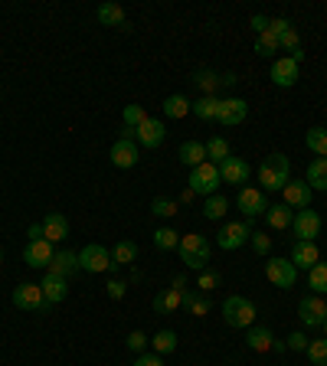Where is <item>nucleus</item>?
<instances>
[{
    "label": "nucleus",
    "instance_id": "nucleus-19",
    "mask_svg": "<svg viewBox=\"0 0 327 366\" xmlns=\"http://www.w3.org/2000/svg\"><path fill=\"white\" fill-rule=\"evenodd\" d=\"M311 187L304 183V180H288L285 183V190H282V196H285V206H295V209H308L311 206Z\"/></svg>",
    "mask_w": 327,
    "mask_h": 366
},
{
    "label": "nucleus",
    "instance_id": "nucleus-7",
    "mask_svg": "<svg viewBox=\"0 0 327 366\" xmlns=\"http://www.w3.org/2000/svg\"><path fill=\"white\" fill-rule=\"evenodd\" d=\"M14 304L20 311H33V314H43V311H49V304H46V298H43V288H40V285H33V281L16 285V288H14Z\"/></svg>",
    "mask_w": 327,
    "mask_h": 366
},
{
    "label": "nucleus",
    "instance_id": "nucleus-48",
    "mask_svg": "<svg viewBox=\"0 0 327 366\" xmlns=\"http://www.w3.org/2000/svg\"><path fill=\"white\" fill-rule=\"evenodd\" d=\"M278 46H282L285 53H295L298 46H301V43H298V29L291 27L288 33H282V36H278Z\"/></svg>",
    "mask_w": 327,
    "mask_h": 366
},
{
    "label": "nucleus",
    "instance_id": "nucleus-46",
    "mask_svg": "<svg viewBox=\"0 0 327 366\" xmlns=\"http://www.w3.org/2000/svg\"><path fill=\"white\" fill-rule=\"evenodd\" d=\"M125 343H128V350H131V353H138V356H141V350L148 347V337H144V330H131Z\"/></svg>",
    "mask_w": 327,
    "mask_h": 366
},
{
    "label": "nucleus",
    "instance_id": "nucleus-52",
    "mask_svg": "<svg viewBox=\"0 0 327 366\" xmlns=\"http://www.w3.org/2000/svg\"><path fill=\"white\" fill-rule=\"evenodd\" d=\"M249 27L255 29V33H259V36H262V33H268V16H262V14H255L252 20H249Z\"/></svg>",
    "mask_w": 327,
    "mask_h": 366
},
{
    "label": "nucleus",
    "instance_id": "nucleus-53",
    "mask_svg": "<svg viewBox=\"0 0 327 366\" xmlns=\"http://www.w3.org/2000/svg\"><path fill=\"white\" fill-rule=\"evenodd\" d=\"M27 235H30V242H36V239H43V222H30V229H27Z\"/></svg>",
    "mask_w": 327,
    "mask_h": 366
},
{
    "label": "nucleus",
    "instance_id": "nucleus-24",
    "mask_svg": "<svg viewBox=\"0 0 327 366\" xmlns=\"http://www.w3.org/2000/svg\"><path fill=\"white\" fill-rule=\"evenodd\" d=\"M246 347L255 353H268L272 347H275V334L268 330V327H249V334H246Z\"/></svg>",
    "mask_w": 327,
    "mask_h": 366
},
{
    "label": "nucleus",
    "instance_id": "nucleus-6",
    "mask_svg": "<svg viewBox=\"0 0 327 366\" xmlns=\"http://www.w3.org/2000/svg\"><path fill=\"white\" fill-rule=\"evenodd\" d=\"M220 183H223V177H220V167H216V164L207 161V164H200V167H194V170H190V190H194V193L213 196Z\"/></svg>",
    "mask_w": 327,
    "mask_h": 366
},
{
    "label": "nucleus",
    "instance_id": "nucleus-51",
    "mask_svg": "<svg viewBox=\"0 0 327 366\" xmlns=\"http://www.w3.org/2000/svg\"><path fill=\"white\" fill-rule=\"evenodd\" d=\"M134 366H164V356L161 353H141V356L134 360Z\"/></svg>",
    "mask_w": 327,
    "mask_h": 366
},
{
    "label": "nucleus",
    "instance_id": "nucleus-1",
    "mask_svg": "<svg viewBox=\"0 0 327 366\" xmlns=\"http://www.w3.org/2000/svg\"><path fill=\"white\" fill-rule=\"evenodd\" d=\"M288 180H291V161L285 154H268L265 161L259 164V183H262V190L278 193L285 190Z\"/></svg>",
    "mask_w": 327,
    "mask_h": 366
},
{
    "label": "nucleus",
    "instance_id": "nucleus-27",
    "mask_svg": "<svg viewBox=\"0 0 327 366\" xmlns=\"http://www.w3.org/2000/svg\"><path fill=\"white\" fill-rule=\"evenodd\" d=\"M190 108H194V102H190L187 95H167V99H164V118L180 121V118L190 115Z\"/></svg>",
    "mask_w": 327,
    "mask_h": 366
},
{
    "label": "nucleus",
    "instance_id": "nucleus-22",
    "mask_svg": "<svg viewBox=\"0 0 327 366\" xmlns=\"http://www.w3.org/2000/svg\"><path fill=\"white\" fill-rule=\"evenodd\" d=\"M288 262L295 265V268H308V272H311L314 265L321 262V249H317L314 242H295V246H291V259H288Z\"/></svg>",
    "mask_w": 327,
    "mask_h": 366
},
{
    "label": "nucleus",
    "instance_id": "nucleus-38",
    "mask_svg": "<svg viewBox=\"0 0 327 366\" xmlns=\"http://www.w3.org/2000/svg\"><path fill=\"white\" fill-rule=\"evenodd\" d=\"M151 213H154V216H161V220H174V216L180 213V203L177 200H167V196H154Z\"/></svg>",
    "mask_w": 327,
    "mask_h": 366
},
{
    "label": "nucleus",
    "instance_id": "nucleus-56",
    "mask_svg": "<svg viewBox=\"0 0 327 366\" xmlns=\"http://www.w3.org/2000/svg\"><path fill=\"white\" fill-rule=\"evenodd\" d=\"M170 288H177V291H187V278H183V275H177V278H174V285H170Z\"/></svg>",
    "mask_w": 327,
    "mask_h": 366
},
{
    "label": "nucleus",
    "instance_id": "nucleus-25",
    "mask_svg": "<svg viewBox=\"0 0 327 366\" xmlns=\"http://www.w3.org/2000/svg\"><path fill=\"white\" fill-rule=\"evenodd\" d=\"M180 164H187L190 170L194 167H200V164H207V144H200V141H183L177 151Z\"/></svg>",
    "mask_w": 327,
    "mask_h": 366
},
{
    "label": "nucleus",
    "instance_id": "nucleus-43",
    "mask_svg": "<svg viewBox=\"0 0 327 366\" xmlns=\"http://www.w3.org/2000/svg\"><path fill=\"white\" fill-rule=\"evenodd\" d=\"M121 118H125V125H128V128H141V125L148 121V112H144V105H125Z\"/></svg>",
    "mask_w": 327,
    "mask_h": 366
},
{
    "label": "nucleus",
    "instance_id": "nucleus-42",
    "mask_svg": "<svg viewBox=\"0 0 327 366\" xmlns=\"http://www.w3.org/2000/svg\"><path fill=\"white\" fill-rule=\"evenodd\" d=\"M282 46H278V36L275 33H262V36H255V53L259 56H275Z\"/></svg>",
    "mask_w": 327,
    "mask_h": 366
},
{
    "label": "nucleus",
    "instance_id": "nucleus-8",
    "mask_svg": "<svg viewBox=\"0 0 327 366\" xmlns=\"http://www.w3.org/2000/svg\"><path fill=\"white\" fill-rule=\"evenodd\" d=\"M252 235V229H249V222H242V220H236V222H226L223 229L216 233V246L220 249H226V252H233V249H239L246 239Z\"/></svg>",
    "mask_w": 327,
    "mask_h": 366
},
{
    "label": "nucleus",
    "instance_id": "nucleus-26",
    "mask_svg": "<svg viewBox=\"0 0 327 366\" xmlns=\"http://www.w3.org/2000/svg\"><path fill=\"white\" fill-rule=\"evenodd\" d=\"M304 183H308L311 190L327 193V157H314V161L308 164V174H304Z\"/></svg>",
    "mask_w": 327,
    "mask_h": 366
},
{
    "label": "nucleus",
    "instance_id": "nucleus-5",
    "mask_svg": "<svg viewBox=\"0 0 327 366\" xmlns=\"http://www.w3.org/2000/svg\"><path fill=\"white\" fill-rule=\"evenodd\" d=\"M239 209H242V216L246 220H255V216H265V209L272 203H268V196L262 187H239V196H236Z\"/></svg>",
    "mask_w": 327,
    "mask_h": 366
},
{
    "label": "nucleus",
    "instance_id": "nucleus-41",
    "mask_svg": "<svg viewBox=\"0 0 327 366\" xmlns=\"http://www.w3.org/2000/svg\"><path fill=\"white\" fill-rule=\"evenodd\" d=\"M220 285H223V275H220V272H209V268H203V272H200V278H196V291L209 294L213 288H220Z\"/></svg>",
    "mask_w": 327,
    "mask_h": 366
},
{
    "label": "nucleus",
    "instance_id": "nucleus-54",
    "mask_svg": "<svg viewBox=\"0 0 327 366\" xmlns=\"http://www.w3.org/2000/svg\"><path fill=\"white\" fill-rule=\"evenodd\" d=\"M236 82H239V75H236V73H223V75H220V86H226V88H233Z\"/></svg>",
    "mask_w": 327,
    "mask_h": 366
},
{
    "label": "nucleus",
    "instance_id": "nucleus-31",
    "mask_svg": "<svg viewBox=\"0 0 327 366\" xmlns=\"http://www.w3.org/2000/svg\"><path fill=\"white\" fill-rule=\"evenodd\" d=\"M183 308L190 311L194 317H207L209 308H213V301H209L207 294H200V291H183Z\"/></svg>",
    "mask_w": 327,
    "mask_h": 366
},
{
    "label": "nucleus",
    "instance_id": "nucleus-10",
    "mask_svg": "<svg viewBox=\"0 0 327 366\" xmlns=\"http://www.w3.org/2000/svg\"><path fill=\"white\" fill-rule=\"evenodd\" d=\"M291 226H295L298 242H314V239L321 235V216H317L314 209H298Z\"/></svg>",
    "mask_w": 327,
    "mask_h": 366
},
{
    "label": "nucleus",
    "instance_id": "nucleus-18",
    "mask_svg": "<svg viewBox=\"0 0 327 366\" xmlns=\"http://www.w3.org/2000/svg\"><path fill=\"white\" fill-rule=\"evenodd\" d=\"M112 167H118V170H131L138 167V144L134 141H115L112 144Z\"/></svg>",
    "mask_w": 327,
    "mask_h": 366
},
{
    "label": "nucleus",
    "instance_id": "nucleus-28",
    "mask_svg": "<svg viewBox=\"0 0 327 366\" xmlns=\"http://www.w3.org/2000/svg\"><path fill=\"white\" fill-rule=\"evenodd\" d=\"M95 16H99V23H102V27H128V20H125V7H118V3H102V7L95 10Z\"/></svg>",
    "mask_w": 327,
    "mask_h": 366
},
{
    "label": "nucleus",
    "instance_id": "nucleus-20",
    "mask_svg": "<svg viewBox=\"0 0 327 366\" xmlns=\"http://www.w3.org/2000/svg\"><path fill=\"white\" fill-rule=\"evenodd\" d=\"M43 239L46 242H62V239H69V220L62 216V213H46L43 216Z\"/></svg>",
    "mask_w": 327,
    "mask_h": 366
},
{
    "label": "nucleus",
    "instance_id": "nucleus-58",
    "mask_svg": "<svg viewBox=\"0 0 327 366\" xmlns=\"http://www.w3.org/2000/svg\"><path fill=\"white\" fill-rule=\"evenodd\" d=\"M321 330H324V337H327V317H324V321H321Z\"/></svg>",
    "mask_w": 327,
    "mask_h": 366
},
{
    "label": "nucleus",
    "instance_id": "nucleus-45",
    "mask_svg": "<svg viewBox=\"0 0 327 366\" xmlns=\"http://www.w3.org/2000/svg\"><path fill=\"white\" fill-rule=\"evenodd\" d=\"M105 291H108V298H112V301H121V298L128 294V281L112 278V281H108V285H105Z\"/></svg>",
    "mask_w": 327,
    "mask_h": 366
},
{
    "label": "nucleus",
    "instance_id": "nucleus-47",
    "mask_svg": "<svg viewBox=\"0 0 327 366\" xmlns=\"http://www.w3.org/2000/svg\"><path fill=\"white\" fill-rule=\"evenodd\" d=\"M249 239H252L255 255H268V249H272V239H268V233H252Z\"/></svg>",
    "mask_w": 327,
    "mask_h": 366
},
{
    "label": "nucleus",
    "instance_id": "nucleus-12",
    "mask_svg": "<svg viewBox=\"0 0 327 366\" xmlns=\"http://www.w3.org/2000/svg\"><path fill=\"white\" fill-rule=\"evenodd\" d=\"M246 118H249V105H246V99H226V102H220V115H216L220 125L236 128V125H242Z\"/></svg>",
    "mask_w": 327,
    "mask_h": 366
},
{
    "label": "nucleus",
    "instance_id": "nucleus-16",
    "mask_svg": "<svg viewBox=\"0 0 327 366\" xmlns=\"http://www.w3.org/2000/svg\"><path fill=\"white\" fill-rule=\"evenodd\" d=\"M46 272H56V275H62V278H73V275H79V272H82V265H79V252L60 249L56 255H53V262H49V268H46Z\"/></svg>",
    "mask_w": 327,
    "mask_h": 366
},
{
    "label": "nucleus",
    "instance_id": "nucleus-40",
    "mask_svg": "<svg viewBox=\"0 0 327 366\" xmlns=\"http://www.w3.org/2000/svg\"><path fill=\"white\" fill-rule=\"evenodd\" d=\"M308 285H311L314 294H327V262H317L308 272Z\"/></svg>",
    "mask_w": 327,
    "mask_h": 366
},
{
    "label": "nucleus",
    "instance_id": "nucleus-13",
    "mask_svg": "<svg viewBox=\"0 0 327 366\" xmlns=\"http://www.w3.org/2000/svg\"><path fill=\"white\" fill-rule=\"evenodd\" d=\"M53 255H56L53 242H46V239H36V242H30V246L23 249V265H30V268H49Z\"/></svg>",
    "mask_w": 327,
    "mask_h": 366
},
{
    "label": "nucleus",
    "instance_id": "nucleus-59",
    "mask_svg": "<svg viewBox=\"0 0 327 366\" xmlns=\"http://www.w3.org/2000/svg\"><path fill=\"white\" fill-rule=\"evenodd\" d=\"M0 262H3V249H0Z\"/></svg>",
    "mask_w": 327,
    "mask_h": 366
},
{
    "label": "nucleus",
    "instance_id": "nucleus-2",
    "mask_svg": "<svg viewBox=\"0 0 327 366\" xmlns=\"http://www.w3.org/2000/svg\"><path fill=\"white\" fill-rule=\"evenodd\" d=\"M180 262L187 265L190 272H203L209 265V255H213V249H209V242H207V235H200V233H190V235H180Z\"/></svg>",
    "mask_w": 327,
    "mask_h": 366
},
{
    "label": "nucleus",
    "instance_id": "nucleus-44",
    "mask_svg": "<svg viewBox=\"0 0 327 366\" xmlns=\"http://www.w3.org/2000/svg\"><path fill=\"white\" fill-rule=\"evenodd\" d=\"M304 353H308V360H311L314 366H327V337H324V340H321V337L311 340Z\"/></svg>",
    "mask_w": 327,
    "mask_h": 366
},
{
    "label": "nucleus",
    "instance_id": "nucleus-4",
    "mask_svg": "<svg viewBox=\"0 0 327 366\" xmlns=\"http://www.w3.org/2000/svg\"><path fill=\"white\" fill-rule=\"evenodd\" d=\"M79 265H82V272H92V275H99V272H118V265L112 259V252L99 246V242H92L86 249L79 252Z\"/></svg>",
    "mask_w": 327,
    "mask_h": 366
},
{
    "label": "nucleus",
    "instance_id": "nucleus-35",
    "mask_svg": "<svg viewBox=\"0 0 327 366\" xmlns=\"http://www.w3.org/2000/svg\"><path fill=\"white\" fill-rule=\"evenodd\" d=\"M226 209H229V200H226L223 193H213V196L207 200V206H203V216L216 222V220H223L226 216Z\"/></svg>",
    "mask_w": 327,
    "mask_h": 366
},
{
    "label": "nucleus",
    "instance_id": "nucleus-23",
    "mask_svg": "<svg viewBox=\"0 0 327 366\" xmlns=\"http://www.w3.org/2000/svg\"><path fill=\"white\" fill-rule=\"evenodd\" d=\"M265 222H268V229H288L291 222H295V209L291 206H285V203H272L265 209Z\"/></svg>",
    "mask_w": 327,
    "mask_h": 366
},
{
    "label": "nucleus",
    "instance_id": "nucleus-33",
    "mask_svg": "<svg viewBox=\"0 0 327 366\" xmlns=\"http://www.w3.org/2000/svg\"><path fill=\"white\" fill-rule=\"evenodd\" d=\"M194 86L203 92V95H216V88H220V75L213 73V69H196L194 73Z\"/></svg>",
    "mask_w": 327,
    "mask_h": 366
},
{
    "label": "nucleus",
    "instance_id": "nucleus-39",
    "mask_svg": "<svg viewBox=\"0 0 327 366\" xmlns=\"http://www.w3.org/2000/svg\"><path fill=\"white\" fill-rule=\"evenodd\" d=\"M151 343H154V353H174L177 350V334L174 330H157L154 337H151Z\"/></svg>",
    "mask_w": 327,
    "mask_h": 366
},
{
    "label": "nucleus",
    "instance_id": "nucleus-57",
    "mask_svg": "<svg viewBox=\"0 0 327 366\" xmlns=\"http://www.w3.org/2000/svg\"><path fill=\"white\" fill-rule=\"evenodd\" d=\"M194 196H196V193H194V190H190V187H187V190L180 193V203H190V200H194Z\"/></svg>",
    "mask_w": 327,
    "mask_h": 366
},
{
    "label": "nucleus",
    "instance_id": "nucleus-49",
    "mask_svg": "<svg viewBox=\"0 0 327 366\" xmlns=\"http://www.w3.org/2000/svg\"><path fill=\"white\" fill-rule=\"evenodd\" d=\"M308 343H311V340L304 337V334H298V330H291L288 340H285V347H288V350H308Z\"/></svg>",
    "mask_w": 327,
    "mask_h": 366
},
{
    "label": "nucleus",
    "instance_id": "nucleus-3",
    "mask_svg": "<svg viewBox=\"0 0 327 366\" xmlns=\"http://www.w3.org/2000/svg\"><path fill=\"white\" fill-rule=\"evenodd\" d=\"M255 317H259V311H255V304L249 301V298H242V294H229L223 301V321L229 324V327H252L255 324Z\"/></svg>",
    "mask_w": 327,
    "mask_h": 366
},
{
    "label": "nucleus",
    "instance_id": "nucleus-50",
    "mask_svg": "<svg viewBox=\"0 0 327 366\" xmlns=\"http://www.w3.org/2000/svg\"><path fill=\"white\" fill-rule=\"evenodd\" d=\"M288 29H291V20H285V16H272L268 20V33H275V36H282Z\"/></svg>",
    "mask_w": 327,
    "mask_h": 366
},
{
    "label": "nucleus",
    "instance_id": "nucleus-15",
    "mask_svg": "<svg viewBox=\"0 0 327 366\" xmlns=\"http://www.w3.org/2000/svg\"><path fill=\"white\" fill-rule=\"evenodd\" d=\"M298 75H301V69H298L295 59L282 56V59L272 62V82H275L278 88H291L298 82Z\"/></svg>",
    "mask_w": 327,
    "mask_h": 366
},
{
    "label": "nucleus",
    "instance_id": "nucleus-34",
    "mask_svg": "<svg viewBox=\"0 0 327 366\" xmlns=\"http://www.w3.org/2000/svg\"><path fill=\"white\" fill-rule=\"evenodd\" d=\"M207 157H209V164H216V167H220L226 157H233L229 141H226V138H213V141H207Z\"/></svg>",
    "mask_w": 327,
    "mask_h": 366
},
{
    "label": "nucleus",
    "instance_id": "nucleus-9",
    "mask_svg": "<svg viewBox=\"0 0 327 366\" xmlns=\"http://www.w3.org/2000/svg\"><path fill=\"white\" fill-rule=\"evenodd\" d=\"M265 275L275 288H295V278H298V268L288 259H268L265 262Z\"/></svg>",
    "mask_w": 327,
    "mask_h": 366
},
{
    "label": "nucleus",
    "instance_id": "nucleus-30",
    "mask_svg": "<svg viewBox=\"0 0 327 366\" xmlns=\"http://www.w3.org/2000/svg\"><path fill=\"white\" fill-rule=\"evenodd\" d=\"M180 304H183V291H177V288H164V291L154 298V311H157V314H170V311H177Z\"/></svg>",
    "mask_w": 327,
    "mask_h": 366
},
{
    "label": "nucleus",
    "instance_id": "nucleus-37",
    "mask_svg": "<svg viewBox=\"0 0 327 366\" xmlns=\"http://www.w3.org/2000/svg\"><path fill=\"white\" fill-rule=\"evenodd\" d=\"M154 246H157L161 252L177 249V246H180V233H177V229H170V226H161V229L154 233Z\"/></svg>",
    "mask_w": 327,
    "mask_h": 366
},
{
    "label": "nucleus",
    "instance_id": "nucleus-14",
    "mask_svg": "<svg viewBox=\"0 0 327 366\" xmlns=\"http://www.w3.org/2000/svg\"><path fill=\"white\" fill-rule=\"evenodd\" d=\"M40 288H43L46 304L53 308V304L66 301V294H69V278H62V275H56V272H46L43 281H40Z\"/></svg>",
    "mask_w": 327,
    "mask_h": 366
},
{
    "label": "nucleus",
    "instance_id": "nucleus-55",
    "mask_svg": "<svg viewBox=\"0 0 327 366\" xmlns=\"http://www.w3.org/2000/svg\"><path fill=\"white\" fill-rule=\"evenodd\" d=\"M121 141H134V144H138V128H128V125H125V128H121Z\"/></svg>",
    "mask_w": 327,
    "mask_h": 366
},
{
    "label": "nucleus",
    "instance_id": "nucleus-21",
    "mask_svg": "<svg viewBox=\"0 0 327 366\" xmlns=\"http://www.w3.org/2000/svg\"><path fill=\"white\" fill-rule=\"evenodd\" d=\"M164 138H167V131H164V121H157V118H148V121L138 128V144L148 147V151L161 147Z\"/></svg>",
    "mask_w": 327,
    "mask_h": 366
},
{
    "label": "nucleus",
    "instance_id": "nucleus-36",
    "mask_svg": "<svg viewBox=\"0 0 327 366\" xmlns=\"http://www.w3.org/2000/svg\"><path fill=\"white\" fill-rule=\"evenodd\" d=\"M112 259H115V265H131L138 262V246H134L131 239H121L118 246H115V252H112Z\"/></svg>",
    "mask_w": 327,
    "mask_h": 366
},
{
    "label": "nucleus",
    "instance_id": "nucleus-29",
    "mask_svg": "<svg viewBox=\"0 0 327 366\" xmlns=\"http://www.w3.org/2000/svg\"><path fill=\"white\" fill-rule=\"evenodd\" d=\"M190 112H194L200 121H216V115H220V99H216V95H200Z\"/></svg>",
    "mask_w": 327,
    "mask_h": 366
},
{
    "label": "nucleus",
    "instance_id": "nucleus-17",
    "mask_svg": "<svg viewBox=\"0 0 327 366\" xmlns=\"http://www.w3.org/2000/svg\"><path fill=\"white\" fill-rule=\"evenodd\" d=\"M249 164L242 161V157H226L220 164V177H223V183H233V187H242L246 180H249Z\"/></svg>",
    "mask_w": 327,
    "mask_h": 366
},
{
    "label": "nucleus",
    "instance_id": "nucleus-11",
    "mask_svg": "<svg viewBox=\"0 0 327 366\" xmlns=\"http://www.w3.org/2000/svg\"><path fill=\"white\" fill-rule=\"evenodd\" d=\"M298 317H301V324H308V327H321V321L327 317V301L321 294L304 298V301L298 304Z\"/></svg>",
    "mask_w": 327,
    "mask_h": 366
},
{
    "label": "nucleus",
    "instance_id": "nucleus-32",
    "mask_svg": "<svg viewBox=\"0 0 327 366\" xmlns=\"http://www.w3.org/2000/svg\"><path fill=\"white\" fill-rule=\"evenodd\" d=\"M304 144L314 157H327V128H311L304 134Z\"/></svg>",
    "mask_w": 327,
    "mask_h": 366
}]
</instances>
